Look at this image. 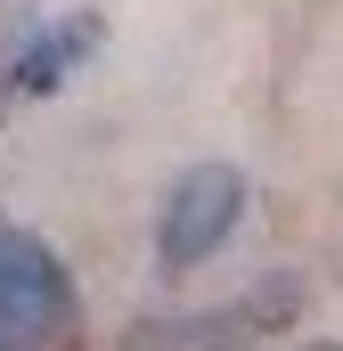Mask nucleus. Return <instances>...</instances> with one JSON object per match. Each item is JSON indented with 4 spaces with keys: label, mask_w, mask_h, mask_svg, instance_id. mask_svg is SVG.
<instances>
[{
    "label": "nucleus",
    "mask_w": 343,
    "mask_h": 351,
    "mask_svg": "<svg viewBox=\"0 0 343 351\" xmlns=\"http://www.w3.org/2000/svg\"><path fill=\"white\" fill-rule=\"evenodd\" d=\"M66 327H74V278H66V262L33 229L0 221V343H49Z\"/></svg>",
    "instance_id": "nucleus-2"
},
{
    "label": "nucleus",
    "mask_w": 343,
    "mask_h": 351,
    "mask_svg": "<svg viewBox=\"0 0 343 351\" xmlns=\"http://www.w3.org/2000/svg\"><path fill=\"white\" fill-rule=\"evenodd\" d=\"M98 41H106V16H58V25H41V33L8 58V98H49V90H66V74L82 66Z\"/></svg>",
    "instance_id": "nucleus-3"
},
{
    "label": "nucleus",
    "mask_w": 343,
    "mask_h": 351,
    "mask_svg": "<svg viewBox=\"0 0 343 351\" xmlns=\"http://www.w3.org/2000/svg\"><path fill=\"white\" fill-rule=\"evenodd\" d=\"M246 221V172L237 164H188L164 188V213H156V262L172 278L204 269Z\"/></svg>",
    "instance_id": "nucleus-1"
},
{
    "label": "nucleus",
    "mask_w": 343,
    "mask_h": 351,
    "mask_svg": "<svg viewBox=\"0 0 343 351\" xmlns=\"http://www.w3.org/2000/svg\"><path fill=\"white\" fill-rule=\"evenodd\" d=\"M0 351H8V343H0Z\"/></svg>",
    "instance_id": "nucleus-5"
},
{
    "label": "nucleus",
    "mask_w": 343,
    "mask_h": 351,
    "mask_svg": "<svg viewBox=\"0 0 343 351\" xmlns=\"http://www.w3.org/2000/svg\"><path fill=\"white\" fill-rule=\"evenodd\" d=\"M303 351H335V343H303Z\"/></svg>",
    "instance_id": "nucleus-4"
}]
</instances>
